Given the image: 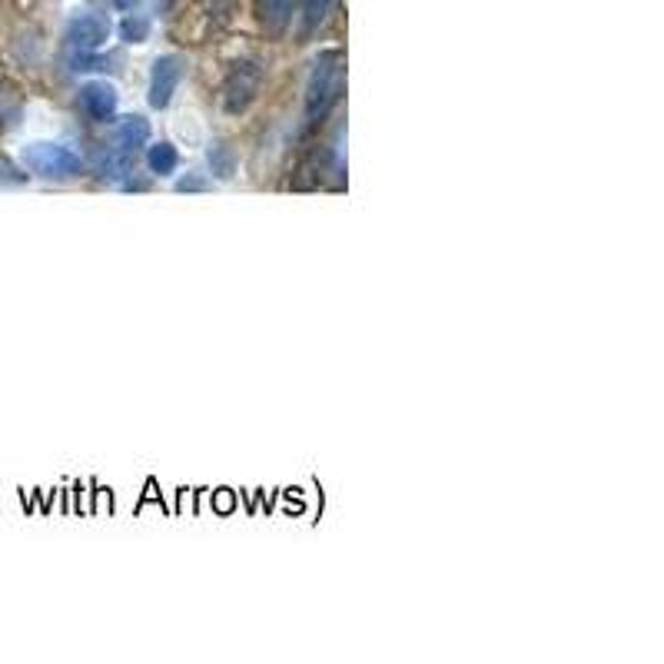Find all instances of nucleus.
I'll use <instances>...</instances> for the list:
<instances>
[{"label": "nucleus", "mask_w": 664, "mask_h": 664, "mask_svg": "<svg viewBox=\"0 0 664 664\" xmlns=\"http://www.w3.org/2000/svg\"><path fill=\"white\" fill-rule=\"evenodd\" d=\"M342 87H346V57H342L339 50H323L306 74V90H303L306 120L309 123L323 120L339 103Z\"/></svg>", "instance_id": "nucleus-1"}, {"label": "nucleus", "mask_w": 664, "mask_h": 664, "mask_svg": "<svg viewBox=\"0 0 664 664\" xmlns=\"http://www.w3.org/2000/svg\"><path fill=\"white\" fill-rule=\"evenodd\" d=\"M24 166L34 176H44V180H70L83 170V160L74 147L67 143H54V140H37L24 147Z\"/></svg>", "instance_id": "nucleus-2"}, {"label": "nucleus", "mask_w": 664, "mask_h": 664, "mask_svg": "<svg viewBox=\"0 0 664 664\" xmlns=\"http://www.w3.org/2000/svg\"><path fill=\"white\" fill-rule=\"evenodd\" d=\"M150 143V123L140 117V113H130V117H120L113 123V153L110 163L117 173H130V166L137 163V153Z\"/></svg>", "instance_id": "nucleus-3"}, {"label": "nucleus", "mask_w": 664, "mask_h": 664, "mask_svg": "<svg viewBox=\"0 0 664 664\" xmlns=\"http://www.w3.org/2000/svg\"><path fill=\"white\" fill-rule=\"evenodd\" d=\"M259 83H263V70H259L256 60H240L233 64V70L223 80V107L226 113L240 117L259 97Z\"/></svg>", "instance_id": "nucleus-4"}, {"label": "nucleus", "mask_w": 664, "mask_h": 664, "mask_svg": "<svg viewBox=\"0 0 664 664\" xmlns=\"http://www.w3.org/2000/svg\"><path fill=\"white\" fill-rule=\"evenodd\" d=\"M110 40V17L97 14V10H83L74 14L67 24V50L70 54H90V50L103 47Z\"/></svg>", "instance_id": "nucleus-5"}, {"label": "nucleus", "mask_w": 664, "mask_h": 664, "mask_svg": "<svg viewBox=\"0 0 664 664\" xmlns=\"http://www.w3.org/2000/svg\"><path fill=\"white\" fill-rule=\"evenodd\" d=\"M183 70H186L183 57H176V54H163V57L153 60V67H150V90H147V100H150L153 110L170 107L173 93H176V87H180V80H183Z\"/></svg>", "instance_id": "nucleus-6"}, {"label": "nucleus", "mask_w": 664, "mask_h": 664, "mask_svg": "<svg viewBox=\"0 0 664 664\" xmlns=\"http://www.w3.org/2000/svg\"><path fill=\"white\" fill-rule=\"evenodd\" d=\"M117 103H120V93L107 80H90V83H83L80 87V110L87 113L90 120H97V123L113 120Z\"/></svg>", "instance_id": "nucleus-7"}, {"label": "nucleus", "mask_w": 664, "mask_h": 664, "mask_svg": "<svg viewBox=\"0 0 664 664\" xmlns=\"http://www.w3.org/2000/svg\"><path fill=\"white\" fill-rule=\"evenodd\" d=\"M336 4L339 0H303V7H299V37L303 40L313 37L316 30L326 24V17L332 14Z\"/></svg>", "instance_id": "nucleus-8"}, {"label": "nucleus", "mask_w": 664, "mask_h": 664, "mask_svg": "<svg viewBox=\"0 0 664 664\" xmlns=\"http://www.w3.org/2000/svg\"><path fill=\"white\" fill-rule=\"evenodd\" d=\"M259 20L269 34H283L293 20V0H259Z\"/></svg>", "instance_id": "nucleus-9"}, {"label": "nucleus", "mask_w": 664, "mask_h": 664, "mask_svg": "<svg viewBox=\"0 0 664 664\" xmlns=\"http://www.w3.org/2000/svg\"><path fill=\"white\" fill-rule=\"evenodd\" d=\"M147 166L157 176H173L176 166H180V153H176L173 143H153V147H147Z\"/></svg>", "instance_id": "nucleus-10"}, {"label": "nucleus", "mask_w": 664, "mask_h": 664, "mask_svg": "<svg viewBox=\"0 0 664 664\" xmlns=\"http://www.w3.org/2000/svg\"><path fill=\"white\" fill-rule=\"evenodd\" d=\"M210 170L220 176V180H230L236 173V153L226 143H210Z\"/></svg>", "instance_id": "nucleus-11"}, {"label": "nucleus", "mask_w": 664, "mask_h": 664, "mask_svg": "<svg viewBox=\"0 0 664 664\" xmlns=\"http://www.w3.org/2000/svg\"><path fill=\"white\" fill-rule=\"evenodd\" d=\"M120 34H123L127 44H143L147 34H150V20L143 14H127V20L120 24Z\"/></svg>", "instance_id": "nucleus-12"}, {"label": "nucleus", "mask_w": 664, "mask_h": 664, "mask_svg": "<svg viewBox=\"0 0 664 664\" xmlns=\"http://www.w3.org/2000/svg\"><path fill=\"white\" fill-rule=\"evenodd\" d=\"M176 190H180V193H196V190H206V183L200 180V176H183V180L176 183Z\"/></svg>", "instance_id": "nucleus-13"}, {"label": "nucleus", "mask_w": 664, "mask_h": 664, "mask_svg": "<svg viewBox=\"0 0 664 664\" xmlns=\"http://www.w3.org/2000/svg\"><path fill=\"white\" fill-rule=\"evenodd\" d=\"M20 176H17V170L10 166L7 160H0V183H17Z\"/></svg>", "instance_id": "nucleus-14"}, {"label": "nucleus", "mask_w": 664, "mask_h": 664, "mask_svg": "<svg viewBox=\"0 0 664 664\" xmlns=\"http://www.w3.org/2000/svg\"><path fill=\"white\" fill-rule=\"evenodd\" d=\"M113 7H117V10H137L140 0H113Z\"/></svg>", "instance_id": "nucleus-15"}, {"label": "nucleus", "mask_w": 664, "mask_h": 664, "mask_svg": "<svg viewBox=\"0 0 664 664\" xmlns=\"http://www.w3.org/2000/svg\"><path fill=\"white\" fill-rule=\"evenodd\" d=\"M176 4V0H160V10H170Z\"/></svg>", "instance_id": "nucleus-16"}]
</instances>
